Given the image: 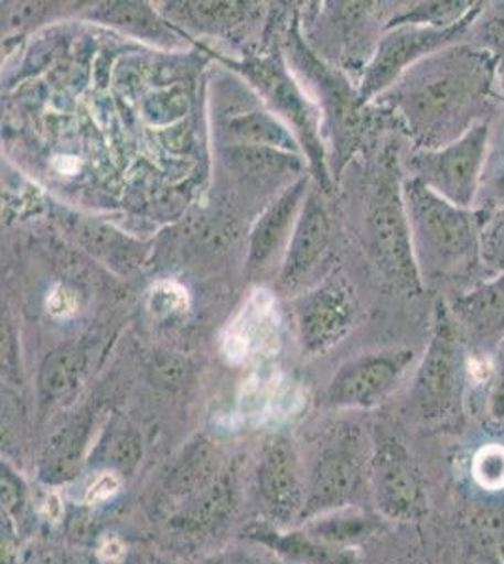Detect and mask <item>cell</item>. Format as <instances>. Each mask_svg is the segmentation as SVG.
I'll use <instances>...</instances> for the list:
<instances>
[{"label": "cell", "instance_id": "obj_17", "mask_svg": "<svg viewBox=\"0 0 504 564\" xmlns=\"http://www.w3.org/2000/svg\"><path fill=\"white\" fill-rule=\"evenodd\" d=\"M230 130L237 138L250 141L256 145H275V148L292 149V138L281 124H277L274 119H269L264 113H253V116L239 117L230 122Z\"/></svg>", "mask_w": 504, "mask_h": 564}, {"label": "cell", "instance_id": "obj_9", "mask_svg": "<svg viewBox=\"0 0 504 564\" xmlns=\"http://www.w3.org/2000/svg\"><path fill=\"white\" fill-rule=\"evenodd\" d=\"M448 307L463 339L473 340L482 348L501 347L504 343V270L458 295Z\"/></svg>", "mask_w": 504, "mask_h": 564}, {"label": "cell", "instance_id": "obj_1", "mask_svg": "<svg viewBox=\"0 0 504 564\" xmlns=\"http://www.w3.org/2000/svg\"><path fill=\"white\" fill-rule=\"evenodd\" d=\"M495 85L492 52L455 44L405 72L389 98L421 149H441L487 121Z\"/></svg>", "mask_w": 504, "mask_h": 564}, {"label": "cell", "instance_id": "obj_14", "mask_svg": "<svg viewBox=\"0 0 504 564\" xmlns=\"http://www.w3.org/2000/svg\"><path fill=\"white\" fill-rule=\"evenodd\" d=\"M357 463L351 452L337 449L320 459L314 468L311 500L313 508H326L339 505L354 491L357 484Z\"/></svg>", "mask_w": 504, "mask_h": 564}, {"label": "cell", "instance_id": "obj_26", "mask_svg": "<svg viewBox=\"0 0 504 564\" xmlns=\"http://www.w3.org/2000/svg\"><path fill=\"white\" fill-rule=\"evenodd\" d=\"M50 308L55 315H68L74 311V300L66 290H61L58 294L53 295L52 302H50Z\"/></svg>", "mask_w": 504, "mask_h": 564}, {"label": "cell", "instance_id": "obj_3", "mask_svg": "<svg viewBox=\"0 0 504 564\" xmlns=\"http://www.w3.org/2000/svg\"><path fill=\"white\" fill-rule=\"evenodd\" d=\"M490 148V122H479L460 140L441 149H420L410 159L415 180L448 199L471 209L479 194Z\"/></svg>", "mask_w": 504, "mask_h": 564}, {"label": "cell", "instance_id": "obj_11", "mask_svg": "<svg viewBox=\"0 0 504 564\" xmlns=\"http://www.w3.org/2000/svg\"><path fill=\"white\" fill-rule=\"evenodd\" d=\"M330 243V220L319 199L311 196L307 199L301 217L298 218L294 236L290 241L285 268H282V284L292 286L300 282L303 275L313 270L322 252Z\"/></svg>", "mask_w": 504, "mask_h": 564}, {"label": "cell", "instance_id": "obj_27", "mask_svg": "<svg viewBox=\"0 0 504 564\" xmlns=\"http://www.w3.org/2000/svg\"><path fill=\"white\" fill-rule=\"evenodd\" d=\"M44 510L52 520H58V518H61L63 505H61V499H58L57 495H50V497L45 499Z\"/></svg>", "mask_w": 504, "mask_h": 564}, {"label": "cell", "instance_id": "obj_28", "mask_svg": "<svg viewBox=\"0 0 504 564\" xmlns=\"http://www.w3.org/2000/svg\"><path fill=\"white\" fill-rule=\"evenodd\" d=\"M210 564H256L250 558L243 557V555H226V557L215 558Z\"/></svg>", "mask_w": 504, "mask_h": 564}, {"label": "cell", "instance_id": "obj_6", "mask_svg": "<svg viewBox=\"0 0 504 564\" xmlns=\"http://www.w3.org/2000/svg\"><path fill=\"white\" fill-rule=\"evenodd\" d=\"M461 371L463 335L447 303H437L431 343L416 380V399L423 414L442 416L452 411L460 395Z\"/></svg>", "mask_w": 504, "mask_h": 564}, {"label": "cell", "instance_id": "obj_18", "mask_svg": "<svg viewBox=\"0 0 504 564\" xmlns=\"http://www.w3.org/2000/svg\"><path fill=\"white\" fill-rule=\"evenodd\" d=\"M103 20L108 21L111 25L132 29V31L143 34V36L148 33H162V25L143 4H130V2H127V4L125 2L111 4L109 10H104Z\"/></svg>", "mask_w": 504, "mask_h": 564}, {"label": "cell", "instance_id": "obj_12", "mask_svg": "<svg viewBox=\"0 0 504 564\" xmlns=\"http://www.w3.org/2000/svg\"><path fill=\"white\" fill-rule=\"evenodd\" d=\"M260 495L269 508V512L277 518H288L300 507L301 486L296 465L294 452L288 448L287 443H277L271 446L262 465H260Z\"/></svg>", "mask_w": 504, "mask_h": 564}, {"label": "cell", "instance_id": "obj_7", "mask_svg": "<svg viewBox=\"0 0 504 564\" xmlns=\"http://www.w3.org/2000/svg\"><path fill=\"white\" fill-rule=\"evenodd\" d=\"M412 359L415 352L409 348L365 354L337 372L330 388V399L345 406L380 403L399 386Z\"/></svg>", "mask_w": 504, "mask_h": 564}, {"label": "cell", "instance_id": "obj_24", "mask_svg": "<svg viewBox=\"0 0 504 564\" xmlns=\"http://www.w3.org/2000/svg\"><path fill=\"white\" fill-rule=\"evenodd\" d=\"M497 350V379H495V386H493L492 409L495 416H504V343Z\"/></svg>", "mask_w": 504, "mask_h": 564}, {"label": "cell", "instance_id": "obj_21", "mask_svg": "<svg viewBox=\"0 0 504 564\" xmlns=\"http://www.w3.org/2000/svg\"><path fill=\"white\" fill-rule=\"evenodd\" d=\"M484 47L492 52L497 72V85L504 98V20H495L485 29Z\"/></svg>", "mask_w": 504, "mask_h": 564}, {"label": "cell", "instance_id": "obj_5", "mask_svg": "<svg viewBox=\"0 0 504 564\" xmlns=\"http://www.w3.org/2000/svg\"><path fill=\"white\" fill-rule=\"evenodd\" d=\"M480 12L461 21L458 25L439 29V26L401 25L386 34L377 52L371 58L365 70L364 84L360 89V100L365 102L377 97L378 93L392 89L405 72L418 65L423 58L447 50L450 45L460 44L461 36L473 25Z\"/></svg>", "mask_w": 504, "mask_h": 564}, {"label": "cell", "instance_id": "obj_10", "mask_svg": "<svg viewBox=\"0 0 504 564\" xmlns=\"http://www.w3.org/2000/svg\"><path fill=\"white\" fill-rule=\"evenodd\" d=\"M279 316L268 292H256L223 337V352L230 364L266 356L277 347Z\"/></svg>", "mask_w": 504, "mask_h": 564}, {"label": "cell", "instance_id": "obj_8", "mask_svg": "<svg viewBox=\"0 0 504 564\" xmlns=\"http://www.w3.org/2000/svg\"><path fill=\"white\" fill-rule=\"evenodd\" d=\"M354 318L351 290L341 281L328 282L298 305V326L307 350L317 352L337 343Z\"/></svg>", "mask_w": 504, "mask_h": 564}, {"label": "cell", "instance_id": "obj_2", "mask_svg": "<svg viewBox=\"0 0 504 564\" xmlns=\"http://www.w3.org/2000/svg\"><path fill=\"white\" fill-rule=\"evenodd\" d=\"M410 236L421 281H465L482 263V218L467 207L453 206L410 177L403 185Z\"/></svg>", "mask_w": 504, "mask_h": 564}, {"label": "cell", "instance_id": "obj_19", "mask_svg": "<svg viewBox=\"0 0 504 564\" xmlns=\"http://www.w3.org/2000/svg\"><path fill=\"white\" fill-rule=\"evenodd\" d=\"M476 478L485 488H503L504 486V448L487 446L476 456Z\"/></svg>", "mask_w": 504, "mask_h": 564}, {"label": "cell", "instance_id": "obj_22", "mask_svg": "<svg viewBox=\"0 0 504 564\" xmlns=\"http://www.w3.org/2000/svg\"><path fill=\"white\" fill-rule=\"evenodd\" d=\"M191 12L194 15H199L196 21L200 23H230L232 20H237L239 18V13L243 12V4H192Z\"/></svg>", "mask_w": 504, "mask_h": 564}, {"label": "cell", "instance_id": "obj_16", "mask_svg": "<svg viewBox=\"0 0 504 564\" xmlns=\"http://www.w3.org/2000/svg\"><path fill=\"white\" fill-rule=\"evenodd\" d=\"M82 372H84L82 350L74 347L61 348L45 359L40 384L47 398H63L72 390H76V386L82 380Z\"/></svg>", "mask_w": 504, "mask_h": 564}, {"label": "cell", "instance_id": "obj_13", "mask_svg": "<svg viewBox=\"0 0 504 564\" xmlns=\"http://www.w3.org/2000/svg\"><path fill=\"white\" fill-rule=\"evenodd\" d=\"M303 193L305 183L301 181L292 188H288L287 193L260 217L250 236V268L264 265V262L274 257L275 250L281 247L282 239L287 238L288 228L292 225L296 212L303 199Z\"/></svg>", "mask_w": 504, "mask_h": 564}, {"label": "cell", "instance_id": "obj_20", "mask_svg": "<svg viewBox=\"0 0 504 564\" xmlns=\"http://www.w3.org/2000/svg\"><path fill=\"white\" fill-rule=\"evenodd\" d=\"M151 308L157 315H175L186 308V290L172 282L159 284L151 292Z\"/></svg>", "mask_w": 504, "mask_h": 564}, {"label": "cell", "instance_id": "obj_15", "mask_svg": "<svg viewBox=\"0 0 504 564\" xmlns=\"http://www.w3.org/2000/svg\"><path fill=\"white\" fill-rule=\"evenodd\" d=\"M378 502L392 516H412L420 507V491L410 467L401 457L389 452L383 462L378 459Z\"/></svg>", "mask_w": 504, "mask_h": 564}, {"label": "cell", "instance_id": "obj_4", "mask_svg": "<svg viewBox=\"0 0 504 564\" xmlns=\"http://www.w3.org/2000/svg\"><path fill=\"white\" fill-rule=\"evenodd\" d=\"M371 252L378 268L389 281L407 292H420L421 276L410 236L409 217L403 199V186L386 175L375 191L371 202L369 218Z\"/></svg>", "mask_w": 504, "mask_h": 564}, {"label": "cell", "instance_id": "obj_23", "mask_svg": "<svg viewBox=\"0 0 504 564\" xmlns=\"http://www.w3.org/2000/svg\"><path fill=\"white\" fill-rule=\"evenodd\" d=\"M119 489H121V478L116 473H103L87 489L85 502L87 505H100V502L111 499Z\"/></svg>", "mask_w": 504, "mask_h": 564}, {"label": "cell", "instance_id": "obj_25", "mask_svg": "<svg viewBox=\"0 0 504 564\" xmlns=\"http://www.w3.org/2000/svg\"><path fill=\"white\" fill-rule=\"evenodd\" d=\"M98 553H100V557H103L104 561H108V563H121L127 550H125V544H122L121 540L106 539L103 545H100Z\"/></svg>", "mask_w": 504, "mask_h": 564}]
</instances>
